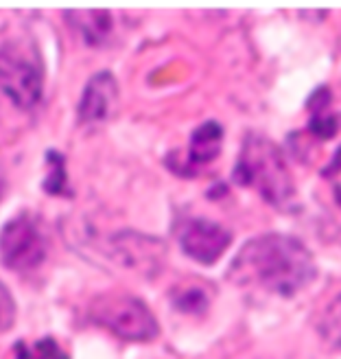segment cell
<instances>
[{
  "mask_svg": "<svg viewBox=\"0 0 341 359\" xmlns=\"http://www.w3.org/2000/svg\"><path fill=\"white\" fill-rule=\"evenodd\" d=\"M317 331L326 346L341 351V294L328 304L326 311L321 313L317 322Z\"/></svg>",
  "mask_w": 341,
  "mask_h": 359,
  "instance_id": "obj_11",
  "label": "cell"
},
{
  "mask_svg": "<svg viewBox=\"0 0 341 359\" xmlns=\"http://www.w3.org/2000/svg\"><path fill=\"white\" fill-rule=\"evenodd\" d=\"M317 263L295 237L269 232L247 241L230 265L228 278L241 290L293 298L313 285Z\"/></svg>",
  "mask_w": 341,
  "mask_h": 359,
  "instance_id": "obj_1",
  "label": "cell"
},
{
  "mask_svg": "<svg viewBox=\"0 0 341 359\" xmlns=\"http://www.w3.org/2000/svg\"><path fill=\"white\" fill-rule=\"evenodd\" d=\"M173 302H175V307L184 313H202L210 304L208 283H184L175 287Z\"/></svg>",
  "mask_w": 341,
  "mask_h": 359,
  "instance_id": "obj_9",
  "label": "cell"
},
{
  "mask_svg": "<svg viewBox=\"0 0 341 359\" xmlns=\"http://www.w3.org/2000/svg\"><path fill=\"white\" fill-rule=\"evenodd\" d=\"M237 182L256 191L269 204H284L295 193L293 175L280 147L256 134L247 136L243 145L237 165Z\"/></svg>",
  "mask_w": 341,
  "mask_h": 359,
  "instance_id": "obj_2",
  "label": "cell"
},
{
  "mask_svg": "<svg viewBox=\"0 0 341 359\" xmlns=\"http://www.w3.org/2000/svg\"><path fill=\"white\" fill-rule=\"evenodd\" d=\"M90 318L101 329L127 342H153L160 335L153 311L140 298L125 292H107L95 298Z\"/></svg>",
  "mask_w": 341,
  "mask_h": 359,
  "instance_id": "obj_4",
  "label": "cell"
},
{
  "mask_svg": "<svg viewBox=\"0 0 341 359\" xmlns=\"http://www.w3.org/2000/svg\"><path fill=\"white\" fill-rule=\"evenodd\" d=\"M46 257L40 228L29 215H18L0 232V261L13 272H31Z\"/></svg>",
  "mask_w": 341,
  "mask_h": 359,
  "instance_id": "obj_5",
  "label": "cell"
},
{
  "mask_svg": "<svg viewBox=\"0 0 341 359\" xmlns=\"http://www.w3.org/2000/svg\"><path fill=\"white\" fill-rule=\"evenodd\" d=\"M13 359H70L66 348L55 337H40V339H22L13 346Z\"/></svg>",
  "mask_w": 341,
  "mask_h": 359,
  "instance_id": "obj_10",
  "label": "cell"
},
{
  "mask_svg": "<svg viewBox=\"0 0 341 359\" xmlns=\"http://www.w3.org/2000/svg\"><path fill=\"white\" fill-rule=\"evenodd\" d=\"M184 252L202 265H214L232 243L230 230L208 219H184L177 228Z\"/></svg>",
  "mask_w": 341,
  "mask_h": 359,
  "instance_id": "obj_6",
  "label": "cell"
},
{
  "mask_svg": "<svg viewBox=\"0 0 341 359\" xmlns=\"http://www.w3.org/2000/svg\"><path fill=\"white\" fill-rule=\"evenodd\" d=\"M221 140H223V130L217 123H204L200 125L193 136H190V145H188V154H184V158L179 163H173L169 167H173L177 173L182 175H197L206 171L214 160L221 154Z\"/></svg>",
  "mask_w": 341,
  "mask_h": 359,
  "instance_id": "obj_7",
  "label": "cell"
},
{
  "mask_svg": "<svg viewBox=\"0 0 341 359\" xmlns=\"http://www.w3.org/2000/svg\"><path fill=\"white\" fill-rule=\"evenodd\" d=\"M66 160L50 151L48 154V175L44 182V191H48L50 195H64L66 193Z\"/></svg>",
  "mask_w": 341,
  "mask_h": 359,
  "instance_id": "obj_12",
  "label": "cell"
},
{
  "mask_svg": "<svg viewBox=\"0 0 341 359\" xmlns=\"http://www.w3.org/2000/svg\"><path fill=\"white\" fill-rule=\"evenodd\" d=\"M118 99V83L112 73H99L88 81L79 101V123H99L112 114Z\"/></svg>",
  "mask_w": 341,
  "mask_h": 359,
  "instance_id": "obj_8",
  "label": "cell"
},
{
  "mask_svg": "<svg viewBox=\"0 0 341 359\" xmlns=\"http://www.w3.org/2000/svg\"><path fill=\"white\" fill-rule=\"evenodd\" d=\"M44 64L33 42L9 40L0 46V105L18 112L33 110L42 99Z\"/></svg>",
  "mask_w": 341,
  "mask_h": 359,
  "instance_id": "obj_3",
  "label": "cell"
}]
</instances>
